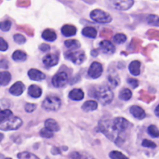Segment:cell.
<instances>
[{"mask_svg":"<svg viewBox=\"0 0 159 159\" xmlns=\"http://www.w3.org/2000/svg\"><path fill=\"white\" fill-rule=\"evenodd\" d=\"M155 113H156V116H158L159 115H158V105L157 106V108H156V111H155Z\"/></svg>","mask_w":159,"mask_h":159,"instance_id":"cell-44","label":"cell"},{"mask_svg":"<svg viewBox=\"0 0 159 159\" xmlns=\"http://www.w3.org/2000/svg\"><path fill=\"white\" fill-rule=\"evenodd\" d=\"M108 82H109V85L111 88H116L117 87L118 85V82H119V78H118V75L116 74H110L108 75Z\"/></svg>","mask_w":159,"mask_h":159,"instance_id":"cell-27","label":"cell"},{"mask_svg":"<svg viewBox=\"0 0 159 159\" xmlns=\"http://www.w3.org/2000/svg\"><path fill=\"white\" fill-rule=\"evenodd\" d=\"M25 89V86L23 85V83L21 82H16L15 84H13L10 89H9V92L10 94L14 95V96H20L23 93Z\"/></svg>","mask_w":159,"mask_h":159,"instance_id":"cell-11","label":"cell"},{"mask_svg":"<svg viewBox=\"0 0 159 159\" xmlns=\"http://www.w3.org/2000/svg\"><path fill=\"white\" fill-rule=\"evenodd\" d=\"M98 108V103L95 101H87L83 105L82 109L85 112H92Z\"/></svg>","mask_w":159,"mask_h":159,"instance_id":"cell-22","label":"cell"},{"mask_svg":"<svg viewBox=\"0 0 159 159\" xmlns=\"http://www.w3.org/2000/svg\"><path fill=\"white\" fill-rule=\"evenodd\" d=\"M39 48H40V50H41V51H43V52H47V51H48V50H49L50 47H49L48 45L42 44V45H40Z\"/></svg>","mask_w":159,"mask_h":159,"instance_id":"cell-41","label":"cell"},{"mask_svg":"<svg viewBox=\"0 0 159 159\" xmlns=\"http://www.w3.org/2000/svg\"><path fill=\"white\" fill-rule=\"evenodd\" d=\"M95 98L102 104V105H107L110 104L114 99V93L110 89L109 87L106 86H102L100 87L94 94Z\"/></svg>","mask_w":159,"mask_h":159,"instance_id":"cell-3","label":"cell"},{"mask_svg":"<svg viewBox=\"0 0 159 159\" xmlns=\"http://www.w3.org/2000/svg\"><path fill=\"white\" fill-rule=\"evenodd\" d=\"M61 34L64 36H73L76 34V28L71 24H65L61 28Z\"/></svg>","mask_w":159,"mask_h":159,"instance_id":"cell-16","label":"cell"},{"mask_svg":"<svg viewBox=\"0 0 159 159\" xmlns=\"http://www.w3.org/2000/svg\"><path fill=\"white\" fill-rule=\"evenodd\" d=\"M129 70L130 74L134 76H137L141 73V62L139 61H133L129 63Z\"/></svg>","mask_w":159,"mask_h":159,"instance_id":"cell-15","label":"cell"},{"mask_svg":"<svg viewBox=\"0 0 159 159\" xmlns=\"http://www.w3.org/2000/svg\"><path fill=\"white\" fill-rule=\"evenodd\" d=\"M13 39L16 43L18 44H24L26 42V38L22 35V34H17L13 36Z\"/></svg>","mask_w":159,"mask_h":159,"instance_id":"cell-35","label":"cell"},{"mask_svg":"<svg viewBox=\"0 0 159 159\" xmlns=\"http://www.w3.org/2000/svg\"><path fill=\"white\" fill-rule=\"evenodd\" d=\"M53 131L49 130L47 128H44L40 130V136L43 137V138H47V139H49V138H52L53 137Z\"/></svg>","mask_w":159,"mask_h":159,"instance_id":"cell-32","label":"cell"},{"mask_svg":"<svg viewBox=\"0 0 159 159\" xmlns=\"http://www.w3.org/2000/svg\"><path fill=\"white\" fill-rule=\"evenodd\" d=\"M132 97V92L129 89H124L119 93V99L122 101H129Z\"/></svg>","mask_w":159,"mask_h":159,"instance_id":"cell-26","label":"cell"},{"mask_svg":"<svg viewBox=\"0 0 159 159\" xmlns=\"http://www.w3.org/2000/svg\"><path fill=\"white\" fill-rule=\"evenodd\" d=\"M64 57L75 64H81L86 59V55L83 51H67Z\"/></svg>","mask_w":159,"mask_h":159,"instance_id":"cell-6","label":"cell"},{"mask_svg":"<svg viewBox=\"0 0 159 159\" xmlns=\"http://www.w3.org/2000/svg\"><path fill=\"white\" fill-rule=\"evenodd\" d=\"M64 45L69 49H77L80 48V43L75 39H69L64 42Z\"/></svg>","mask_w":159,"mask_h":159,"instance_id":"cell-25","label":"cell"},{"mask_svg":"<svg viewBox=\"0 0 159 159\" xmlns=\"http://www.w3.org/2000/svg\"><path fill=\"white\" fill-rule=\"evenodd\" d=\"M112 5L116 9L127 10L129 9L134 3V0H111Z\"/></svg>","mask_w":159,"mask_h":159,"instance_id":"cell-9","label":"cell"},{"mask_svg":"<svg viewBox=\"0 0 159 159\" xmlns=\"http://www.w3.org/2000/svg\"><path fill=\"white\" fill-rule=\"evenodd\" d=\"M113 40L116 44H123L127 41V36L124 34H116L114 35Z\"/></svg>","mask_w":159,"mask_h":159,"instance_id":"cell-28","label":"cell"},{"mask_svg":"<svg viewBox=\"0 0 159 159\" xmlns=\"http://www.w3.org/2000/svg\"><path fill=\"white\" fill-rule=\"evenodd\" d=\"M3 138H4V135H3V134H1V133H0V142H1V141H2V140H3Z\"/></svg>","mask_w":159,"mask_h":159,"instance_id":"cell-45","label":"cell"},{"mask_svg":"<svg viewBox=\"0 0 159 159\" xmlns=\"http://www.w3.org/2000/svg\"><path fill=\"white\" fill-rule=\"evenodd\" d=\"M109 157L110 158L112 159H129L128 157L124 156L122 153L118 152V151H113L109 154Z\"/></svg>","mask_w":159,"mask_h":159,"instance_id":"cell-31","label":"cell"},{"mask_svg":"<svg viewBox=\"0 0 159 159\" xmlns=\"http://www.w3.org/2000/svg\"><path fill=\"white\" fill-rule=\"evenodd\" d=\"M61 101L57 96H48L42 102L43 109L48 112H56L61 108Z\"/></svg>","mask_w":159,"mask_h":159,"instance_id":"cell-4","label":"cell"},{"mask_svg":"<svg viewBox=\"0 0 159 159\" xmlns=\"http://www.w3.org/2000/svg\"><path fill=\"white\" fill-rule=\"evenodd\" d=\"M142 145L143 147H148V148H153V149L157 148V144L155 143L149 141V140H143V143H142Z\"/></svg>","mask_w":159,"mask_h":159,"instance_id":"cell-36","label":"cell"},{"mask_svg":"<svg viewBox=\"0 0 159 159\" xmlns=\"http://www.w3.org/2000/svg\"><path fill=\"white\" fill-rule=\"evenodd\" d=\"M0 67L1 68H7L8 67L7 66V62L5 60H3L2 61H0Z\"/></svg>","mask_w":159,"mask_h":159,"instance_id":"cell-42","label":"cell"},{"mask_svg":"<svg viewBox=\"0 0 159 159\" xmlns=\"http://www.w3.org/2000/svg\"><path fill=\"white\" fill-rule=\"evenodd\" d=\"M42 37H43V39H45V40H47V41L52 42V41L56 40L57 34H56V33H55L53 30H51V29H46V30L42 33Z\"/></svg>","mask_w":159,"mask_h":159,"instance_id":"cell-20","label":"cell"},{"mask_svg":"<svg viewBox=\"0 0 159 159\" xmlns=\"http://www.w3.org/2000/svg\"><path fill=\"white\" fill-rule=\"evenodd\" d=\"M17 157L20 159H38V157L35 156V155H34V154H31V153H28V152H23V153H20V154H18V156H17Z\"/></svg>","mask_w":159,"mask_h":159,"instance_id":"cell-30","label":"cell"},{"mask_svg":"<svg viewBox=\"0 0 159 159\" xmlns=\"http://www.w3.org/2000/svg\"><path fill=\"white\" fill-rule=\"evenodd\" d=\"M148 133L150 134V136H152L153 138H158L159 137V130L157 129V126L155 125H151L148 127V129H147Z\"/></svg>","mask_w":159,"mask_h":159,"instance_id":"cell-29","label":"cell"},{"mask_svg":"<svg viewBox=\"0 0 159 159\" xmlns=\"http://www.w3.org/2000/svg\"><path fill=\"white\" fill-rule=\"evenodd\" d=\"M28 94L33 98H39L42 94V89L36 85H31L28 89Z\"/></svg>","mask_w":159,"mask_h":159,"instance_id":"cell-18","label":"cell"},{"mask_svg":"<svg viewBox=\"0 0 159 159\" xmlns=\"http://www.w3.org/2000/svg\"><path fill=\"white\" fill-rule=\"evenodd\" d=\"M59 61V58L55 54H47L43 58V63L47 67H52L56 65Z\"/></svg>","mask_w":159,"mask_h":159,"instance_id":"cell-12","label":"cell"},{"mask_svg":"<svg viewBox=\"0 0 159 159\" xmlns=\"http://www.w3.org/2000/svg\"><path fill=\"white\" fill-rule=\"evenodd\" d=\"M51 82L55 88H62L68 82V75L65 72H59L52 77Z\"/></svg>","mask_w":159,"mask_h":159,"instance_id":"cell-7","label":"cell"},{"mask_svg":"<svg viewBox=\"0 0 159 159\" xmlns=\"http://www.w3.org/2000/svg\"><path fill=\"white\" fill-rule=\"evenodd\" d=\"M98 49H94V50H92L91 51V55H93V56H97L98 55Z\"/></svg>","mask_w":159,"mask_h":159,"instance_id":"cell-43","label":"cell"},{"mask_svg":"<svg viewBox=\"0 0 159 159\" xmlns=\"http://www.w3.org/2000/svg\"><path fill=\"white\" fill-rule=\"evenodd\" d=\"M7 48H8V45L6 42V40L0 37V51H6Z\"/></svg>","mask_w":159,"mask_h":159,"instance_id":"cell-38","label":"cell"},{"mask_svg":"<svg viewBox=\"0 0 159 159\" xmlns=\"http://www.w3.org/2000/svg\"><path fill=\"white\" fill-rule=\"evenodd\" d=\"M11 80V75L8 72H0V85L7 86Z\"/></svg>","mask_w":159,"mask_h":159,"instance_id":"cell-23","label":"cell"},{"mask_svg":"<svg viewBox=\"0 0 159 159\" xmlns=\"http://www.w3.org/2000/svg\"><path fill=\"white\" fill-rule=\"evenodd\" d=\"M45 128L48 129L49 130H51L53 132H56V131L60 130L59 124L54 119H51V118H48V119H47L45 121Z\"/></svg>","mask_w":159,"mask_h":159,"instance_id":"cell-19","label":"cell"},{"mask_svg":"<svg viewBox=\"0 0 159 159\" xmlns=\"http://www.w3.org/2000/svg\"><path fill=\"white\" fill-rule=\"evenodd\" d=\"M26 58H27L26 53L21 50H16L12 54V59L16 61H26Z\"/></svg>","mask_w":159,"mask_h":159,"instance_id":"cell-24","label":"cell"},{"mask_svg":"<svg viewBox=\"0 0 159 159\" xmlns=\"http://www.w3.org/2000/svg\"><path fill=\"white\" fill-rule=\"evenodd\" d=\"M10 27H11V21L10 20H4V21L0 22V30H2L3 32L9 31Z\"/></svg>","mask_w":159,"mask_h":159,"instance_id":"cell-34","label":"cell"},{"mask_svg":"<svg viewBox=\"0 0 159 159\" xmlns=\"http://www.w3.org/2000/svg\"><path fill=\"white\" fill-rule=\"evenodd\" d=\"M129 127V122L124 117H116L113 121L110 120H102L100 123V129L102 131L109 139L113 140L116 144L118 142L123 143L122 134Z\"/></svg>","mask_w":159,"mask_h":159,"instance_id":"cell-1","label":"cell"},{"mask_svg":"<svg viewBox=\"0 0 159 159\" xmlns=\"http://www.w3.org/2000/svg\"><path fill=\"white\" fill-rule=\"evenodd\" d=\"M129 112L130 114L137 119H143L145 116H146V114L144 112V110L140 107V106H137V105H133L130 107L129 109Z\"/></svg>","mask_w":159,"mask_h":159,"instance_id":"cell-14","label":"cell"},{"mask_svg":"<svg viewBox=\"0 0 159 159\" xmlns=\"http://www.w3.org/2000/svg\"><path fill=\"white\" fill-rule=\"evenodd\" d=\"M24 109H25V111L27 113L31 114V113H33L36 109V105L34 104V103H26L25 106H24Z\"/></svg>","mask_w":159,"mask_h":159,"instance_id":"cell-37","label":"cell"},{"mask_svg":"<svg viewBox=\"0 0 159 159\" xmlns=\"http://www.w3.org/2000/svg\"><path fill=\"white\" fill-rule=\"evenodd\" d=\"M100 49L105 54H113L116 50V48L109 40H102L100 43Z\"/></svg>","mask_w":159,"mask_h":159,"instance_id":"cell-10","label":"cell"},{"mask_svg":"<svg viewBox=\"0 0 159 159\" xmlns=\"http://www.w3.org/2000/svg\"><path fill=\"white\" fill-rule=\"evenodd\" d=\"M21 125H22L21 119L18 116H15L13 114H11L0 122V129L4 131L16 130L20 129Z\"/></svg>","mask_w":159,"mask_h":159,"instance_id":"cell-2","label":"cell"},{"mask_svg":"<svg viewBox=\"0 0 159 159\" xmlns=\"http://www.w3.org/2000/svg\"><path fill=\"white\" fill-rule=\"evenodd\" d=\"M69 98L73 101H81L84 98V92L80 89H75L70 91Z\"/></svg>","mask_w":159,"mask_h":159,"instance_id":"cell-17","label":"cell"},{"mask_svg":"<svg viewBox=\"0 0 159 159\" xmlns=\"http://www.w3.org/2000/svg\"><path fill=\"white\" fill-rule=\"evenodd\" d=\"M128 83L129 84H130L131 86H132V88H137L138 86H139V83H138V80H136V79H133V78H129L128 79Z\"/></svg>","mask_w":159,"mask_h":159,"instance_id":"cell-39","label":"cell"},{"mask_svg":"<svg viewBox=\"0 0 159 159\" xmlns=\"http://www.w3.org/2000/svg\"><path fill=\"white\" fill-rule=\"evenodd\" d=\"M28 76L31 80L34 81H41L46 78V75L37 69H30L28 71Z\"/></svg>","mask_w":159,"mask_h":159,"instance_id":"cell-13","label":"cell"},{"mask_svg":"<svg viewBox=\"0 0 159 159\" xmlns=\"http://www.w3.org/2000/svg\"><path fill=\"white\" fill-rule=\"evenodd\" d=\"M83 35H85L86 37L89 38H95L97 36V30L94 27L91 26H87L83 29L82 31Z\"/></svg>","mask_w":159,"mask_h":159,"instance_id":"cell-21","label":"cell"},{"mask_svg":"<svg viewBox=\"0 0 159 159\" xmlns=\"http://www.w3.org/2000/svg\"><path fill=\"white\" fill-rule=\"evenodd\" d=\"M0 103H1V104H0V110L7 108V107H8V105H9V102H8L7 100H2Z\"/></svg>","mask_w":159,"mask_h":159,"instance_id":"cell-40","label":"cell"},{"mask_svg":"<svg viewBox=\"0 0 159 159\" xmlns=\"http://www.w3.org/2000/svg\"><path fill=\"white\" fill-rule=\"evenodd\" d=\"M90 18L99 23H109L112 20V17L109 13L102 9H94L90 12Z\"/></svg>","mask_w":159,"mask_h":159,"instance_id":"cell-5","label":"cell"},{"mask_svg":"<svg viewBox=\"0 0 159 159\" xmlns=\"http://www.w3.org/2000/svg\"><path fill=\"white\" fill-rule=\"evenodd\" d=\"M147 21H148V23H150V24L158 26V16H157V15H149V16L147 17Z\"/></svg>","mask_w":159,"mask_h":159,"instance_id":"cell-33","label":"cell"},{"mask_svg":"<svg viewBox=\"0 0 159 159\" xmlns=\"http://www.w3.org/2000/svg\"><path fill=\"white\" fill-rule=\"evenodd\" d=\"M102 72H103L102 65L98 61H94L90 65V67H89V69L88 71V74H89V77H91L93 79H96V78H99L102 75Z\"/></svg>","mask_w":159,"mask_h":159,"instance_id":"cell-8","label":"cell"}]
</instances>
